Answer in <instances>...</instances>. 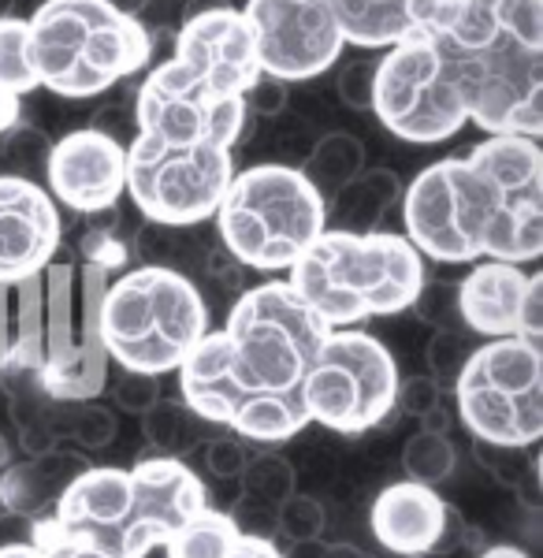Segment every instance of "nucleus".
I'll list each match as a JSON object with an SVG mask.
<instances>
[{"instance_id":"obj_33","label":"nucleus","mask_w":543,"mask_h":558,"mask_svg":"<svg viewBox=\"0 0 543 558\" xmlns=\"http://www.w3.org/2000/svg\"><path fill=\"white\" fill-rule=\"evenodd\" d=\"M116 413L101 407V402H75V413H71V444L75 451H105L116 439Z\"/></svg>"},{"instance_id":"obj_17","label":"nucleus","mask_w":543,"mask_h":558,"mask_svg":"<svg viewBox=\"0 0 543 558\" xmlns=\"http://www.w3.org/2000/svg\"><path fill=\"white\" fill-rule=\"evenodd\" d=\"M369 529L376 544L395 558H439L447 555L458 529V510L436 488L413 481L387 484L373 499Z\"/></svg>"},{"instance_id":"obj_30","label":"nucleus","mask_w":543,"mask_h":558,"mask_svg":"<svg viewBox=\"0 0 543 558\" xmlns=\"http://www.w3.org/2000/svg\"><path fill=\"white\" fill-rule=\"evenodd\" d=\"M0 89L15 97L38 89V75H34L31 52H26V20L20 15L0 20Z\"/></svg>"},{"instance_id":"obj_51","label":"nucleus","mask_w":543,"mask_h":558,"mask_svg":"<svg viewBox=\"0 0 543 558\" xmlns=\"http://www.w3.org/2000/svg\"><path fill=\"white\" fill-rule=\"evenodd\" d=\"M12 462H15V447H12V439L0 432V470H8Z\"/></svg>"},{"instance_id":"obj_12","label":"nucleus","mask_w":543,"mask_h":558,"mask_svg":"<svg viewBox=\"0 0 543 558\" xmlns=\"http://www.w3.org/2000/svg\"><path fill=\"white\" fill-rule=\"evenodd\" d=\"M398 380V357L384 339L361 328H335L316 350L298 395L310 425L361 436L395 413Z\"/></svg>"},{"instance_id":"obj_18","label":"nucleus","mask_w":543,"mask_h":558,"mask_svg":"<svg viewBox=\"0 0 543 558\" xmlns=\"http://www.w3.org/2000/svg\"><path fill=\"white\" fill-rule=\"evenodd\" d=\"M60 242L63 216L45 186L26 175H0V283L41 272Z\"/></svg>"},{"instance_id":"obj_2","label":"nucleus","mask_w":543,"mask_h":558,"mask_svg":"<svg viewBox=\"0 0 543 558\" xmlns=\"http://www.w3.org/2000/svg\"><path fill=\"white\" fill-rule=\"evenodd\" d=\"M402 235L439 265L543 254V149L532 138L487 134L461 157H443L402 191Z\"/></svg>"},{"instance_id":"obj_6","label":"nucleus","mask_w":543,"mask_h":558,"mask_svg":"<svg viewBox=\"0 0 543 558\" xmlns=\"http://www.w3.org/2000/svg\"><path fill=\"white\" fill-rule=\"evenodd\" d=\"M26 52L38 89L86 101L149 68L153 34L105 0H45L26 20Z\"/></svg>"},{"instance_id":"obj_9","label":"nucleus","mask_w":543,"mask_h":558,"mask_svg":"<svg viewBox=\"0 0 543 558\" xmlns=\"http://www.w3.org/2000/svg\"><path fill=\"white\" fill-rule=\"evenodd\" d=\"M455 410L481 447L532 451L543 439V347L492 339L469 350L455 376Z\"/></svg>"},{"instance_id":"obj_44","label":"nucleus","mask_w":543,"mask_h":558,"mask_svg":"<svg viewBox=\"0 0 543 558\" xmlns=\"http://www.w3.org/2000/svg\"><path fill=\"white\" fill-rule=\"evenodd\" d=\"M224 558H283V551L276 547V539H253V536H242L228 547Z\"/></svg>"},{"instance_id":"obj_8","label":"nucleus","mask_w":543,"mask_h":558,"mask_svg":"<svg viewBox=\"0 0 543 558\" xmlns=\"http://www.w3.org/2000/svg\"><path fill=\"white\" fill-rule=\"evenodd\" d=\"M220 246L253 272H291L328 228V205L291 165L234 172L213 213Z\"/></svg>"},{"instance_id":"obj_15","label":"nucleus","mask_w":543,"mask_h":558,"mask_svg":"<svg viewBox=\"0 0 543 558\" xmlns=\"http://www.w3.org/2000/svg\"><path fill=\"white\" fill-rule=\"evenodd\" d=\"M250 26L261 75L276 83H305L335 68L342 57V34L328 0H246L239 8Z\"/></svg>"},{"instance_id":"obj_34","label":"nucleus","mask_w":543,"mask_h":558,"mask_svg":"<svg viewBox=\"0 0 543 558\" xmlns=\"http://www.w3.org/2000/svg\"><path fill=\"white\" fill-rule=\"evenodd\" d=\"M410 310L432 331H450V324L458 320V287L447 283V279H424V287L418 291Z\"/></svg>"},{"instance_id":"obj_39","label":"nucleus","mask_w":543,"mask_h":558,"mask_svg":"<svg viewBox=\"0 0 543 558\" xmlns=\"http://www.w3.org/2000/svg\"><path fill=\"white\" fill-rule=\"evenodd\" d=\"M79 250H83V260H86V265L105 268L108 276H112L116 268H126V257H131V246H126L123 239H116L108 228L86 231L83 242H79Z\"/></svg>"},{"instance_id":"obj_37","label":"nucleus","mask_w":543,"mask_h":558,"mask_svg":"<svg viewBox=\"0 0 543 558\" xmlns=\"http://www.w3.org/2000/svg\"><path fill=\"white\" fill-rule=\"evenodd\" d=\"M443 407V387L432 380L429 373L421 376H406L398 380V395H395V410L406 413V417H429L432 410Z\"/></svg>"},{"instance_id":"obj_32","label":"nucleus","mask_w":543,"mask_h":558,"mask_svg":"<svg viewBox=\"0 0 543 558\" xmlns=\"http://www.w3.org/2000/svg\"><path fill=\"white\" fill-rule=\"evenodd\" d=\"M324 525H328V510H324V502L316 495L294 492L276 507V539H287V544L321 539Z\"/></svg>"},{"instance_id":"obj_21","label":"nucleus","mask_w":543,"mask_h":558,"mask_svg":"<svg viewBox=\"0 0 543 558\" xmlns=\"http://www.w3.org/2000/svg\"><path fill=\"white\" fill-rule=\"evenodd\" d=\"M0 391L8 399L15 439H20L26 458L60 451V447L71 444V413H75V402L52 399L41 387L38 373L4 368L0 373Z\"/></svg>"},{"instance_id":"obj_36","label":"nucleus","mask_w":543,"mask_h":558,"mask_svg":"<svg viewBox=\"0 0 543 558\" xmlns=\"http://www.w3.org/2000/svg\"><path fill=\"white\" fill-rule=\"evenodd\" d=\"M228 518L242 536L276 539V507H272V502H261V499H253V495L242 492L239 499L228 507Z\"/></svg>"},{"instance_id":"obj_35","label":"nucleus","mask_w":543,"mask_h":558,"mask_svg":"<svg viewBox=\"0 0 543 558\" xmlns=\"http://www.w3.org/2000/svg\"><path fill=\"white\" fill-rule=\"evenodd\" d=\"M34 547H38V558H112V555L97 551L94 544H86V539L60 533L49 518L34 521Z\"/></svg>"},{"instance_id":"obj_7","label":"nucleus","mask_w":543,"mask_h":558,"mask_svg":"<svg viewBox=\"0 0 543 558\" xmlns=\"http://www.w3.org/2000/svg\"><path fill=\"white\" fill-rule=\"evenodd\" d=\"M205 331H213L209 302L190 276L160 265H134L108 279L101 336L112 365L160 380L183 365Z\"/></svg>"},{"instance_id":"obj_28","label":"nucleus","mask_w":543,"mask_h":558,"mask_svg":"<svg viewBox=\"0 0 543 558\" xmlns=\"http://www.w3.org/2000/svg\"><path fill=\"white\" fill-rule=\"evenodd\" d=\"M458 470V447L450 444V436L439 432H413L402 447V473L406 481L424 484V488H436L447 484Z\"/></svg>"},{"instance_id":"obj_40","label":"nucleus","mask_w":543,"mask_h":558,"mask_svg":"<svg viewBox=\"0 0 543 558\" xmlns=\"http://www.w3.org/2000/svg\"><path fill=\"white\" fill-rule=\"evenodd\" d=\"M424 357H429V368H432V380L439 387H455V376L466 357L458 354V336L455 331H436V336L429 339V350H424Z\"/></svg>"},{"instance_id":"obj_43","label":"nucleus","mask_w":543,"mask_h":558,"mask_svg":"<svg viewBox=\"0 0 543 558\" xmlns=\"http://www.w3.org/2000/svg\"><path fill=\"white\" fill-rule=\"evenodd\" d=\"M287 108V86L276 78L261 75L246 94V112L250 116H279Z\"/></svg>"},{"instance_id":"obj_42","label":"nucleus","mask_w":543,"mask_h":558,"mask_svg":"<svg viewBox=\"0 0 543 558\" xmlns=\"http://www.w3.org/2000/svg\"><path fill=\"white\" fill-rule=\"evenodd\" d=\"M518 339L543 347V272H529V287H524L521 299Z\"/></svg>"},{"instance_id":"obj_5","label":"nucleus","mask_w":543,"mask_h":558,"mask_svg":"<svg viewBox=\"0 0 543 558\" xmlns=\"http://www.w3.org/2000/svg\"><path fill=\"white\" fill-rule=\"evenodd\" d=\"M429 279L424 257L402 231L324 228L291 265L287 283L328 328L406 313Z\"/></svg>"},{"instance_id":"obj_1","label":"nucleus","mask_w":543,"mask_h":558,"mask_svg":"<svg viewBox=\"0 0 543 558\" xmlns=\"http://www.w3.org/2000/svg\"><path fill=\"white\" fill-rule=\"evenodd\" d=\"M261 78L250 26L228 0H190L176 49L134 97L126 194L160 228L213 220L250 134L246 94Z\"/></svg>"},{"instance_id":"obj_11","label":"nucleus","mask_w":543,"mask_h":558,"mask_svg":"<svg viewBox=\"0 0 543 558\" xmlns=\"http://www.w3.org/2000/svg\"><path fill=\"white\" fill-rule=\"evenodd\" d=\"M220 331L253 384L272 395H298L331 328L316 317L313 305L298 299L287 279H265L231 302Z\"/></svg>"},{"instance_id":"obj_24","label":"nucleus","mask_w":543,"mask_h":558,"mask_svg":"<svg viewBox=\"0 0 543 558\" xmlns=\"http://www.w3.org/2000/svg\"><path fill=\"white\" fill-rule=\"evenodd\" d=\"M402 191L406 183L391 168H365L324 205L331 216H339V231H379L376 223L402 202Z\"/></svg>"},{"instance_id":"obj_14","label":"nucleus","mask_w":543,"mask_h":558,"mask_svg":"<svg viewBox=\"0 0 543 558\" xmlns=\"http://www.w3.org/2000/svg\"><path fill=\"white\" fill-rule=\"evenodd\" d=\"M379 128L413 146H436L466 128V108L443 78L429 38L402 41L376 60L373 101Z\"/></svg>"},{"instance_id":"obj_10","label":"nucleus","mask_w":543,"mask_h":558,"mask_svg":"<svg viewBox=\"0 0 543 558\" xmlns=\"http://www.w3.org/2000/svg\"><path fill=\"white\" fill-rule=\"evenodd\" d=\"M45 279V357L38 380L60 402H94L112 376L101 336V305L108 276L97 265L49 260Z\"/></svg>"},{"instance_id":"obj_45","label":"nucleus","mask_w":543,"mask_h":558,"mask_svg":"<svg viewBox=\"0 0 543 558\" xmlns=\"http://www.w3.org/2000/svg\"><path fill=\"white\" fill-rule=\"evenodd\" d=\"M20 116H23V97L0 89V138L20 128Z\"/></svg>"},{"instance_id":"obj_25","label":"nucleus","mask_w":543,"mask_h":558,"mask_svg":"<svg viewBox=\"0 0 543 558\" xmlns=\"http://www.w3.org/2000/svg\"><path fill=\"white\" fill-rule=\"evenodd\" d=\"M213 432L216 428L209 421L197 417L183 399H165V395H160V399L142 413V436H146V444L153 447V454H160V458H179V462H186Z\"/></svg>"},{"instance_id":"obj_41","label":"nucleus","mask_w":543,"mask_h":558,"mask_svg":"<svg viewBox=\"0 0 543 558\" xmlns=\"http://www.w3.org/2000/svg\"><path fill=\"white\" fill-rule=\"evenodd\" d=\"M373 75H376V64H365V60H354V64L339 68V78H335V89L339 97L347 101L350 108L365 112L369 101H373Z\"/></svg>"},{"instance_id":"obj_52","label":"nucleus","mask_w":543,"mask_h":558,"mask_svg":"<svg viewBox=\"0 0 543 558\" xmlns=\"http://www.w3.org/2000/svg\"><path fill=\"white\" fill-rule=\"evenodd\" d=\"M12 8H15V0H0V20H8V15H12Z\"/></svg>"},{"instance_id":"obj_47","label":"nucleus","mask_w":543,"mask_h":558,"mask_svg":"<svg viewBox=\"0 0 543 558\" xmlns=\"http://www.w3.org/2000/svg\"><path fill=\"white\" fill-rule=\"evenodd\" d=\"M450 428V413H447V402H443L439 410H432L429 417H421V432H439V436H447Z\"/></svg>"},{"instance_id":"obj_26","label":"nucleus","mask_w":543,"mask_h":558,"mask_svg":"<svg viewBox=\"0 0 543 558\" xmlns=\"http://www.w3.org/2000/svg\"><path fill=\"white\" fill-rule=\"evenodd\" d=\"M365 157H369L365 142L354 138L350 131H331L316 142L313 153L305 157V165L298 168V172H302L305 183L328 202V197H335L342 186L354 183V179L365 172Z\"/></svg>"},{"instance_id":"obj_31","label":"nucleus","mask_w":543,"mask_h":558,"mask_svg":"<svg viewBox=\"0 0 543 558\" xmlns=\"http://www.w3.org/2000/svg\"><path fill=\"white\" fill-rule=\"evenodd\" d=\"M250 454H253V447L246 444V439L231 436V432H228V436H224V432H213V436L186 458V465L197 476L209 473L213 481H220V484H239V476H242V470H246Z\"/></svg>"},{"instance_id":"obj_20","label":"nucleus","mask_w":543,"mask_h":558,"mask_svg":"<svg viewBox=\"0 0 543 558\" xmlns=\"http://www.w3.org/2000/svg\"><path fill=\"white\" fill-rule=\"evenodd\" d=\"M458 320L484 343L492 339H518L521 299L529 272L506 260H476L466 279H458Z\"/></svg>"},{"instance_id":"obj_16","label":"nucleus","mask_w":543,"mask_h":558,"mask_svg":"<svg viewBox=\"0 0 543 558\" xmlns=\"http://www.w3.org/2000/svg\"><path fill=\"white\" fill-rule=\"evenodd\" d=\"M45 179H49L45 194L57 202V209L63 205L79 216L112 213L126 194V146L97 128L68 131L49 146Z\"/></svg>"},{"instance_id":"obj_13","label":"nucleus","mask_w":543,"mask_h":558,"mask_svg":"<svg viewBox=\"0 0 543 558\" xmlns=\"http://www.w3.org/2000/svg\"><path fill=\"white\" fill-rule=\"evenodd\" d=\"M179 399L209 425H224L246 444H287L310 425L302 395H272L257 387L239 368L231 343L220 328L205 331V339L183 357Z\"/></svg>"},{"instance_id":"obj_49","label":"nucleus","mask_w":543,"mask_h":558,"mask_svg":"<svg viewBox=\"0 0 543 558\" xmlns=\"http://www.w3.org/2000/svg\"><path fill=\"white\" fill-rule=\"evenodd\" d=\"M112 12H120V15H126V20H138L142 12L149 8V0H105Z\"/></svg>"},{"instance_id":"obj_29","label":"nucleus","mask_w":543,"mask_h":558,"mask_svg":"<svg viewBox=\"0 0 543 558\" xmlns=\"http://www.w3.org/2000/svg\"><path fill=\"white\" fill-rule=\"evenodd\" d=\"M239 488L246 492V495H253V499L279 507L287 495L298 492V473H294V465L287 462L283 454L253 451L250 462H246V470H242V476H239Z\"/></svg>"},{"instance_id":"obj_38","label":"nucleus","mask_w":543,"mask_h":558,"mask_svg":"<svg viewBox=\"0 0 543 558\" xmlns=\"http://www.w3.org/2000/svg\"><path fill=\"white\" fill-rule=\"evenodd\" d=\"M108 387H112V399H116V407L126 410V413H146L153 402L160 399V387L153 376H142V373H126V368H120L116 373V380L108 376Z\"/></svg>"},{"instance_id":"obj_50","label":"nucleus","mask_w":543,"mask_h":558,"mask_svg":"<svg viewBox=\"0 0 543 558\" xmlns=\"http://www.w3.org/2000/svg\"><path fill=\"white\" fill-rule=\"evenodd\" d=\"M0 558H38V547L34 544H8V547H0Z\"/></svg>"},{"instance_id":"obj_3","label":"nucleus","mask_w":543,"mask_h":558,"mask_svg":"<svg viewBox=\"0 0 543 558\" xmlns=\"http://www.w3.org/2000/svg\"><path fill=\"white\" fill-rule=\"evenodd\" d=\"M424 38L469 123L484 134L540 142L543 0H461Z\"/></svg>"},{"instance_id":"obj_19","label":"nucleus","mask_w":543,"mask_h":558,"mask_svg":"<svg viewBox=\"0 0 543 558\" xmlns=\"http://www.w3.org/2000/svg\"><path fill=\"white\" fill-rule=\"evenodd\" d=\"M342 41L358 49H395L447 23L461 0H328Z\"/></svg>"},{"instance_id":"obj_46","label":"nucleus","mask_w":543,"mask_h":558,"mask_svg":"<svg viewBox=\"0 0 543 558\" xmlns=\"http://www.w3.org/2000/svg\"><path fill=\"white\" fill-rule=\"evenodd\" d=\"M283 558H331V544L324 539H310V544H291Z\"/></svg>"},{"instance_id":"obj_4","label":"nucleus","mask_w":543,"mask_h":558,"mask_svg":"<svg viewBox=\"0 0 543 558\" xmlns=\"http://www.w3.org/2000/svg\"><path fill=\"white\" fill-rule=\"evenodd\" d=\"M209 507L205 481L179 458L146 454L131 465H86L49 521L112 558H149L176 529Z\"/></svg>"},{"instance_id":"obj_23","label":"nucleus","mask_w":543,"mask_h":558,"mask_svg":"<svg viewBox=\"0 0 543 558\" xmlns=\"http://www.w3.org/2000/svg\"><path fill=\"white\" fill-rule=\"evenodd\" d=\"M45 357V279L41 272L0 283V373H41Z\"/></svg>"},{"instance_id":"obj_27","label":"nucleus","mask_w":543,"mask_h":558,"mask_svg":"<svg viewBox=\"0 0 543 558\" xmlns=\"http://www.w3.org/2000/svg\"><path fill=\"white\" fill-rule=\"evenodd\" d=\"M239 539V529L231 525L228 514L205 507L197 518H190L183 529L168 536L165 555L168 558H224L228 547Z\"/></svg>"},{"instance_id":"obj_22","label":"nucleus","mask_w":543,"mask_h":558,"mask_svg":"<svg viewBox=\"0 0 543 558\" xmlns=\"http://www.w3.org/2000/svg\"><path fill=\"white\" fill-rule=\"evenodd\" d=\"M86 465V454H79L75 447L12 462L8 470H0V507H4V514L49 518L57 499Z\"/></svg>"},{"instance_id":"obj_48","label":"nucleus","mask_w":543,"mask_h":558,"mask_svg":"<svg viewBox=\"0 0 543 558\" xmlns=\"http://www.w3.org/2000/svg\"><path fill=\"white\" fill-rule=\"evenodd\" d=\"M476 558H529V551H521L518 544H487L476 551Z\"/></svg>"}]
</instances>
